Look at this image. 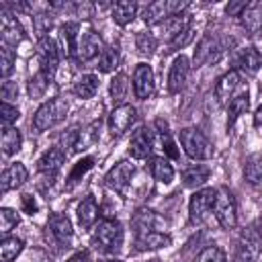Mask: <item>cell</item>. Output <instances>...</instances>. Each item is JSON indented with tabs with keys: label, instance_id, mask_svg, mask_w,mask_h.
<instances>
[{
	"label": "cell",
	"instance_id": "obj_33",
	"mask_svg": "<svg viewBox=\"0 0 262 262\" xmlns=\"http://www.w3.org/2000/svg\"><path fill=\"white\" fill-rule=\"evenodd\" d=\"M59 37L66 45V53L70 57H74L78 53V25L76 23H66L61 29H59Z\"/></svg>",
	"mask_w": 262,
	"mask_h": 262
},
{
	"label": "cell",
	"instance_id": "obj_30",
	"mask_svg": "<svg viewBox=\"0 0 262 262\" xmlns=\"http://www.w3.org/2000/svg\"><path fill=\"white\" fill-rule=\"evenodd\" d=\"M207 180H209V168L203 166V164L188 166V168L182 172V182H184V186H188V188H199V186H203Z\"/></svg>",
	"mask_w": 262,
	"mask_h": 262
},
{
	"label": "cell",
	"instance_id": "obj_18",
	"mask_svg": "<svg viewBox=\"0 0 262 262\" xmlns=\"http://www.w3.org/2000/svg\"><path fill=\"white\" fill-rule=\"evenodd\" d=\"M233 66L237 72H244V74H256L262 66V59H260V53L256 47H244L235 53L233 57Z\"/></svg>",
	"mask_w": 262,
	"mask_h": 262
},
{
	"label": "cell",
	"instance_id": "obj_4",
	"mask_svg": "<svg viewBox=\"0 0 262 262\" xmlns=\"http://www.w3.org/2000/svg\"><path fill=\"white\" fill-rule=\"evenodd\" d=\"M213 213H215V219L219 221V225H221L223 229H233V227L237 225V207H235V199H233V194H231V190H229L227 186H219V188H217Z\"/></svg>",
	"mask_w": 262,
	"mask_h": 262
},
{
	"label": "cell",
	"instance_id": "obj_28",
	"mask_svg": "<svg viewBox=\"0 0 262 262\" xmlns=\"http://www.w3.org/2000/svg\"><path fill=\"white\" fill-rule=\"evenodd\" d=\"M135 14H137V4L131 2V0L117 2V4H113V10H111L113 20H115L117 25H121V27L129 25V23L135 18Z\"/></svg>",
	"mask_w": 262,
	"mask_h": 262
},
{
	"label": "cell",
	"instance_id": "obj_13",
	"mask_svg": "<svg viewBox=\"0 0 262 262\" xmlns=\"http://www.w3.org/2000/svg\"><path fill=\"white\" fill-rule=\"evenodd\" d=\"M47 231L51 233V237H53L55 244H59V246H68L70 239H72V233H74L72 221H70L68 215H63V213H53V215L49 217V221H47Z\"/></svg>",
	"mask_w": 262,
	"mask_h": 262
},
{
	"label": "cell",
	"instance_id": "obj_47",
	"mask_svg": "<svg viewBox=\"0 0 262 262\" xmlns=\"http://www.w3.org/2000/svg\"><path fill=\"white\" fill-rule=\"evenodd\" d=\"M0 94H2V102H8L10 98H16V96H18V88H16V82L4 80V82H2V88H0Z\"/></svg>",
	"mask_w": 262,
	"mask_h": 262
},
{
	"label": "cell",
	"instance_id": "obj_36",
	"mask_svg": "<svg viewBox=\"0 0 262 262\" xmlns=\"http://www.w3.org/2000/svg\"><path fill=\"white\" fill-rule=\"evenodd\" d=\"M98 139V123H92L88 125L86 129H80L78 133V139H76V145H74V151H84L88 149L90 145H94Z\"/></svg>",
	"mask_w": 262,
	"mask_h": 262
},
{
	"label": "cell",
	"instance_id": "obj_2",
	"mask_svg": "<svg viewBox=\"0 0 262 262\" xmlns=\"http://www.w3.org/2000/svg\"><path fill=\"white\" fill-rule=\"evenodd\" d=\"M68 108H70V104H68V100L61 98V96H55V98L43 102V104L37 108V113L33 115V127H35L37 131H47L49 127H53V125H57L61 119H66Z\"/></svg>",
	"mask_w": 262,
	"mask_h": 262
},
{
	"label": "cell",
	"instance_id": "obj_19",
	"mask_svg": "<svg viewBox=\"0 0 262 262\" xmlns=\"http://www.w3.org/2000/svg\"><path fill=\"white\" fill-rule=\"evenodd\" d=\"M188 29H192V27H190V16H188L186 12L176 14V16H170L168 20H164V23L160 25V33H162V37L168 39L170 43H172L178 35H182L184 31H188Z\"/></svg>",
	"mask_w": 262,
	"mask_h": 262
},
{
	"label": "cell",
	"instance_id": "obj_15",
	"mask_svg": "<svg viewBox=\"0 0 262 262\" xmlns=\"http://www.w3.org/2000/svg\"><path fill=\"white\" fill-rule=\"evenodd\" d=\"M0 29H2V43L4 45H16L25 39V31L18 25V20L14 18V14L2 10L0 12Z\"/></svg>",
	"mask_w": 262,
	"mask_h": 262
},
{
	"label": "cell",
	"instance_id": "obj_39",
	"mask_svg": "<svg viewBox=\"0 0 262 262\" xmlns=\"http://www.w3.org/2000/svg\"><path fill=\"white\" fill-rule=\"evenodd\" d=\"M156 39L149 35V33H137L135 35V47H137V53L139 55H151L156 51Z\"/></svg>",
	"mask_w": 262,
	"mask_h": 262
},
{
	"label": "cell",
	"instance_id": "obj_31",
	"mask_svg": "<svg viewBox=\"0 0 262 262\" xmlns=\"http://www.w3.org/2000/svg\"><path fill=\"white\" fill-rule=\"evenodd\" d=\"M248 106H250V96H248V92H242V94H237L235 98H231V102H229V106H227V129L233 127V123L248 111Z\"/></svg>",
	"mask_w": 262,
	"mask_h": 262
},
{
	"label": "cell",
	"instance_id": "obj_23",
	"mask_svg": "<svg viewBox=\"0 0 262 262\" xmlns=\"http://www.w3.org/2000/svg\"><path fill=\"white\" fill-rule=\"evenodd\" d=\"M237 86H239V72H237V70H229L227 74H223V76L219 78V82H217V86H215V98H217L221 104L227 102L229 96L237 90Z\"/></svg>",
	"mask_w": 262,
	"mask_h": 262
},
{
	"label": "cell",
	"instance_id": "obj_50",
	"mask_svg": "<svg viewBox=\"0 0 262 262\" xmlns=\"http://www.w3.org/2000/svg\"><path fill=\"white\" fill-rule=\"evenodd\" d=\"M190 39H192V29H188V31H184L182 35H178V37H176V39H174V41L170 43V47H172V49H178V47H184V45H186V43H188Z\"/></svg>",
	"mask_w": 262,
	"mask_h": 262
},
{
	"label": "cell",
	"instance_id": "obj_20",
	"mask_svg": "<svg viewBox=\"0 0 262 262\" xmlns=\"http://www.w3.org/2000/svg\"><path fill=\"white\" fill-rule=\"evenodd\" d=\"M63 162H66V151L61 147H51V149H47L41 156V160H39V172H43L47 178H53L59 172V168H61Z\"/></svg>",
	"mask_w": 262,
	"mask_h": 262
},
{
	"label": "cell",
	"instance_id": "obj_3",
	"mask_svg": "<svg viewBox=\"0 0 262 262\" xmlns=\"http://www.w3.org/2000/svg\"><path fill=\"white\" fill-rule=\"evenodd\" d=\"M260 252H262V231L258 229V223H254L242 233L235 246L233 262H258Z\"/></svg>",
	"mask_w": 262,
	"mask_h": 262
},
{
	"label": "cell",
	"instance_id": "obj_54",
	"mask_svg": "<svg viewBox=\"0 0 262 262\" xmlns=\"http://www.w3.org/2000/svg\"><path fill=\"white\" fill-rule=\"evenodd\" d=\"M100 262H121V260H117V258H108V260H100Z\"/></svg>",
	"mask_w": 262,
	"mask_h": 262
},
{
	"label": "cell",
	"instance_id": "obj_17",
	"mask_svg": "<svg viewBox=\"0 0 262 262\" xmlns=\"http://www.w3.org/2000/svg\"><path fill=\"white\" fill-rule=\"evenodd\" d=\"M154 149V139H151V133L149 129L145 127H139L133 135H131V141H129V154L135 158V160H143L151 154Z\"/></svg>",
	"mask_w": 262,
	"mask_h": 262
},
{
	"label": "cell",
	"instance_id": "obj_11",
	"mask_svg": "<svg viewBox=\"0 0 262 262\" xmlns=\"http://www.w3.org/2000/svg\"><path fill=\"white\" fill-rule=\"evenodd\" d=\"M37 59L41 63V70L47 72L49 76H53L57 63H59V51L53 39L49 37H39L37 41Z\"/></svg>",
	"mask_w": 262,
	"mask_h": 262
},
{
	"label": "cell",
	"instance_id": "obj_7",
	"mask_svg": "<svg viewBox=\"0 0 262 262\" xmlns=\"http://www.w3.org/2000/svg\"><path fill=\"white\" fill-rule=\"evenodd\" d=\"M215 196H217V188H201L190 196L188 213H190L192 223H201V221L207 219L209 213H213Z\"/></svg>",
	"mask_w": 262,
	"mask_h": 262
},
{
	"label": "cell",
	"instance_id": "obj_25",
	"mask_svg": "<svg viewBox=\"0 0 262 262\" xmlns=\"http://www.w3.org/2000/svg\"><path fill=\"white\" fill-rule=\"evenodd\" d=\"M170 244H172V237L166 231H151V233L135 237L137 250H160V248H166Z\"/></svg>",
	"mask_w": 262,
	"mask_h": 262
},
{
	"label": "cell",
	"instance_id": "obj_42",
	"mask_svg": "<svg viewBox=\"0 0 262 262\" xmlns=\"http://www.w3.org/2000/svg\"><path fill=\"white\" fill-rule=\"evenodd\" d=\"M0 57H2V68H0V72H2V76H4V78H8V74H10V72H12V68H14L16 53L12 51V47H10V45H4V43H2V47H0Z\"/></svg>",
	"mask_w": 262,
	"mask_h": 262
},
{
	"label": "cell",
	"instance_id": "obj_43",
	"mask_svg": "<svg viewBox=\"0 0 262 262\" xmlns=\"http://www.w3.org/2000/svg\"><path fill=\"white\" fill-rule=\"evenodd\" d=\"M0 117H2V127H12V123H16V119L20 117L18 108L8 104V102H2L0 106Z\"/></svg>",
	"mask_w": 262,
	"mask_h": 262
},
{
	"label": "cell",
	"instance_id": "obj_45",
	"mask_svg": "<svg viewBox=\"0 0 262 262\" xmlns=\"http://www.w3.org/2000/svg\"><path fill=\"white\" fill-rule=\"evenodd\" d=\"M160 133H162V145H164V151H166L170 158H174V160H176V158H178V149H176V143L172 141V137H170L168 129L164 127Z\"/></svg>",
	"mask_w": 262,
	"mask_h": 262
},
{
	"label": "cell",
	"instance_id": "obj_46",
	"mask_svg": "<svg viewBox=\"0 0 262 262\" xmlns=\"http://www.w3.org/2000/svg\"><path fill=\"white\" fill-rule=\"evenodd\" d=\"M33 25H35V31L41 37H45V31H49V27H51V16L49 14H37V16H33Z\"/></svg>",
	"mask_w": 262,
	"mask_h": 262
},
{
	"label": "cell",
	"instance_id": "obj_6",
	"mask_svg": "<svg viewBox=\"0 0 262 262\" xmlns=\"http://www.w3.org/2000/svg\"><path fill=\"white\" fill-rule=\"evenodd\" d=\"M186 8H188V2H180V0H158V2H151L143 10V20H145V25H162L170 16L182 14Z\"/></svg>",
	"mask_w": 262,
	"mask_h": 262
},
{
	"label": "cell",
	"instance_id": "obj_49",
	"mask_svg": "<svg viewBox=\"0 0 262 262\" xmlns=\"http://www.w3.org/2000/svg\"><path fill=\"white\" fill-rule=\"evenodd\" d=\"M248 8V4L246 2H229L227 6H225V12L229 14V16H242V12Z\"/></svg>",
	"mask_w": 262,
	"mask_h": 262
},
{
	"label": "cell",
	"instance_id": "obj_1",
	"mask_svg": "<svg viewBox=\"0 0 262 262\" xmlns=\"http://www.w3.org/2000/svg\"><path fill=\"white\" fill-rule=\"evenodd\" d=\"M125 239V231L121 221L117 219H100L98 225L94 227V235H92V244L106 254H115L121 250Z\"/></svg>",
	"mask_w": 262,
	"mask_h": 262
},
{
	"label": "cell",
	"instance_id": "obj_53",
	"mask_svg": "<svg viewBox=\"0 0 262 262\" xmlns=\"http://www.w3.org/2000/svg\"><path fill=\"white\" fill-rule=\"evenodd\" d=\"M254 125H256V127H262V104L258 106V111H256V115H254Z\"/></svg>",
	"mask_w": 262,
	"mask_h": 262
},
{
	"label": "cell",
	"instance_id": "obj_41",
	"mask_svg": "<svg viewBox=\"0 0 262 262\" xmlns=\"http://www.w3.org/2000/svg\"><path fill=\"white\" fill-rule=\"evenodd\" d=\"M18 225V215H16V211H12V209H8V207H2L0 209V231H2V235L6 237V233L12 229V227H16Z\"/></svg>",
	"mask_w": 262,
	"mask_h": 262
},
{
	"label": "cell",
	"instance_id": "obj_8",
	"mask_svg": "<svg viewBox=\"0 0 262 262\" xmlns=\"http://www.w3.org/2000/svg\"><path fill=\"white\" fill-rule=\"evenodd\" d=\"M131 223H133V233H135V237H137V235L151 233V231H162V229H166V225H168V221H166L164 217H160L156 211L145 209V207L135 211Z\"/></svg>",
	"mask_w": 262,
	"mask_h": 262
},
{
	"label": "cell",
	"instance_id": "obj_51",
	"mask_svg": "<svg viewBox=\"0 0 262 262\" xmlns=\"http://www.w3.org/2000/svg\"><path fill=\"white\" fill-rule=\"evenodd\" d=\"M66 262H90V252L88 250H80L74 256H70Z\"/></svg>",
	"mask_w": 262,
	"mask_h": 262
},
{
	"label": "cell",
	"instance_id": "obj_9",
	"mask_svg": "<svg viewBox=\"0 0 262 262\" xmlns=\"http://www.w3.org/2000/svg\"><path fill=\"white\" fill-rule=\"evenodd\" d=\"M156 90V82H154V72L147 63H137L133 70V92L135 98L139 100H147Z\"/></svg>",
	"mask_w": 262,
	"mask_h": 262
},
{
	"label": "cell",
	"instance_id": "obj_34",
	"mask_svg": "<svg viewBox=\"0 0 262 262\" xmlns=\"http://www.w3.org/2000/svg\"><path fill=\"white\" fill-rule=\"evenodd\" d=\"M23 239L18 237H4L2 244H0V260L2 262H12L20 252H23Z\"/></svg>",
	"mask_w": 262,
	"mask_h": 262
},
{
	"label": "cell",
	"instance_id": "obj_26",
	"mask_svg": "<svg viewBox=\"0 0 262 262\" xmlns=\"http://www.w3.org/2000/svg\"><path fill=\"white\" fill-rule=\"evenodd\" d=\"M98 86H100V82H98V76H94V74H84V76H80L76 82H74V94L78 96V98H92L96 92H98Z\"/></svg>",
	"mask_w": 262,
	"mask_h": 262
},
{
	"label": "cell",
	"instance_id": "obj_29",
	"mask_svg": "<svg viewBox=\"0 0 262 262\" xmlns=\"http://www.w3.org/2000/svg\"><path fill=\"white\" fill-rule=\"evenodd\" d=\"M149 172L151 176L158 180V182H164V184H170L174 180V168L172 164L166 160V158H151L149 160Z\"/></svg>",
	"mask_w": 262,
	"mask_h": 262
},
{
	"label": "cell",
	"instance_id": "obj_21",
	"mask_svg": "<svg viewBox=\"0 0 262 262\" xmlns=\"http://www.w3.org/2000/svg\"><path fill=\"white\" fill-rule=\"evenodd\" d=\"M27 178H29V172H27L25 164H20V162L10 164V166L2 172V176H0L2 192H8V190H12V188H18Z\"/></svg>",
	"mask_w": 262,
	"mask_h": 262
},
{
	"label": "cell",
	"instance_id": "obj_10",
	"mask_svg": "<svg viewBox=\"0 0 262 262\" xmlns=\"http://www.w3.org/2000/svg\"><path fill=\"white\" fill-rule=\"evenodd\" d=\"M131 176H133V164L127 162V160H121L119 164H115L106 176H104V182L111 190L115 192H125L129 182H131Z\"/></svg>",
	"mask_w": 262,
	"mask_h": 262
},
{
	"label": "cell",
	"instance_id": "obj_32",
	"mask_svg": "<svg viewBox=\"0 0 262 262\" xmlns=\"http://www.w3.org/2000/svg\"><path fill=\"white\" fill-rule=\"evenodd\" d=\"M23 137L16 127H2V154L4 156H14L20 149Z\"/></svg>",
	"mask_w": 262,
	"mask_h": 262
},
{
	"label": "cell",
	"instance_id": "obj_16",
	"mask_svg": "<svg viewBox=\"0 0 262 262\" xmlns=\"http://www.w3.org/2000/svg\"><path fill=\"white\" fill-rule=\"evenodd\" d=\"M102 51H104V47H102L100 35L96 31H86L84 37L80 39V45H78V59L92 61L94 57H100Z\"/></svg>",
	"mask_w": 262,
	"mask_h": 262
},
{
	"label": "cell",
	"instance_id": "obj_52",
	"mask_svg": "<svg viewBox=\"0 0 262 262\" xmlns=\"http://www.w3.org/2000/svg\"><path fill=\"white\" fill-rule=\"evenodd\" d=\"M23 207H25V211H27L29 215H33V213L37 211V205H35V201H33L31 194H23Z\"/></svg>",
	"mask_w": 262,
	"mask_h": 262
},
{
	"label": "cell",
	"instance_id": "obj_14",
	"mask_svg": "<svg viewBox=\"0 0 262 262\" xmlns=\"http://www.w3.org/2000/svg\"><path fill=\"white\" fill-rule=\"evenodd\" d=\"M188 72H190V61H188V57L178 55V57L172 61L170 74H168V90H170L172 94H176V92H180V90L184 88V84H186V80H188Z\"/></svg>",
	"mask_w": 262,
	"mask_h": 262
},
{
	"label": "cell",
	"instance_id": "obj_22",
	"mask_svg": "<svg viewBox=\"0 0 262 262\" xmlns=\"http://www.w3.org/2000/svg\"><path fill=\"white\" fill-rule=\"evenodd\" d=\"M215 51H219L217 39H215L211 33L203 35V39L199 41V45H196V49H194V57H192L194 68L203 66V63H207V61H215V55H213Z\"/></svg>",
	"mask_w": 262,
	"mask_h": 262
},
{
	"label": "cell",
	"instance_id": "obj_5",
	"mask_svg": "<svg viewBox=\"0 0 262 262\" xmlns=\"http://www.w3.org/2000/svg\"><path fill=\"white\" fill-rule=\"evenodd\" d=\"M180 143H182L186 156L192 160H209L213 156V145L194 127H186L180 131Z\"/></svg>",
	"mask_w": 262,
	"mask_h": 262
},
{
	"label": "cell",
	"instance_id": "obj_35",
	"mask_svg": "<svg viewBox=\"0 0 262 262\" xmlns=\"http://www.w3.org/2000/svg\"><path fill=\"white\" fill-rule=\"evenodd\" d=\"M244 180L248 184L262 182V158L260 156H252V158L246 160V164H244Z\"/></svg>",
	"mask_w": 262,
	"mask_h": 262
},
{
	"label": "cell",
	"instance_id": "obj_27",
	"mask_svg": "<svg viewBox=\"0 0 262 262\" xmlns=\"http://www.w3.org/2000/svg\"><path fill=\"white\" fill-rule=\"evenodd\" d=\"M78 213V221L82 227H90L96 219H98V205H96V199L92 194H88L76 209Z\"/></svg>",
	"mask_w": 262,
	"mask_h": 262
},
{
	"label": "cell",
	"instance_id": "obj_37",
	"mask_svg": "<svg viewBox=\"0 0 262 262\" xmlns=\"http://www.w3.org/2000/svg\"><path fill=\"white\" fill-rule=\"evenodd\" d=\"M49 82H51V76H49L47 72L39 70V72L29 80V96H31V98H41V96L45 94Z\"/></svg>",
	"mask_w": 262,
	"mask_h": 262
},
{
	"label": "cell",
	"instance_id": "obj_24",
	"mask_svg": "<svg viewBox=\"0 0 262 262\" xmlns=\"http://www.w3.org/2000/svg\"><path fill=\"white\" fill-rule=\"evenodd\" d=\"M239 18L252 37H262V4H248Z\"/></svg>",
	"mask_w": 262,
	"mask_h": 262
},
{
	"label": "cell",
	"instance_id": "obj_44",
	"mask_svg": "<svg viewBox=\"0 0 262 262\" xmlns=\"http://www.w3.org/2000/svg\"><path fill=\"white\" fill-rule=\"evenodd\" d=\"M125 92H127V76L125 74H117L113 78V82H111V94H113L115 100H119V98L125 96Z\"/></svg>",
	"mask_w": 262,
	"mask_h": 262
},
{
	"label": "cell",
	"instance_id": "obj_40",
	"mask_svg": "<svg viewBox=\"0 0 262 262\" xmlns=\"http://www.w3.org/2000/svg\"><path fill=\"white\" fill-rule=\"evenodd\" d=\"M194 262H227V256H225V252L219 246H207L194 258Z\"/></svg>",
	"mask_w": 262,
	"mask_h": 262
},
{
	"label": "cell",
	"instance_id": "obj_38",
	"mask_svg": "<svg viewBox=\"0 0 262 262\" xmlns=\"http://www.w3.org/2000/svg\"><path fill=\"white\" fill-rule=\"evenodd\" d=\"M119 59H121V55H119V49L115 45L104 47V51L98 57V70L100 72H113V70H117Z\"/></svg>",
	"mask_w": 262,
	"mask_h": 262
},
{
	"label": "cell",
	"instance_id": "obj_48",
	"mask_svg": "<svg viewBox=\"0 0 262 262\" xmlns=\"http://www.w3.org/2000/svg\"><path fill=\"white\" fill-rule=\"evenodd\" d=\"M90 166H92V158H84L82 162H78L76 164V168L72 170V174H70V182L74 184L76 182V178L80 176V174H84L86 170H90Z\"/></svg>",
	"mask_w": 262,
	"mask_h": 262
},
{
	"label": "cell",
	"instance_id": "obj_12",
	"mask_svg": "<svg viewBox=\"0 0 262 262\" xmlns=\"http://www.w3.org/2000/svg\"><path fill=\"white\" fill-rule=\"evenodd\" d=\"M137 117V111L135 106L131 104H119L113 108L111 117H108V127H111V133L113 135H123L135 121Z\"/></svg>",
	"mask_w": 262,
	"mask_h": 262
}]
</instances>
